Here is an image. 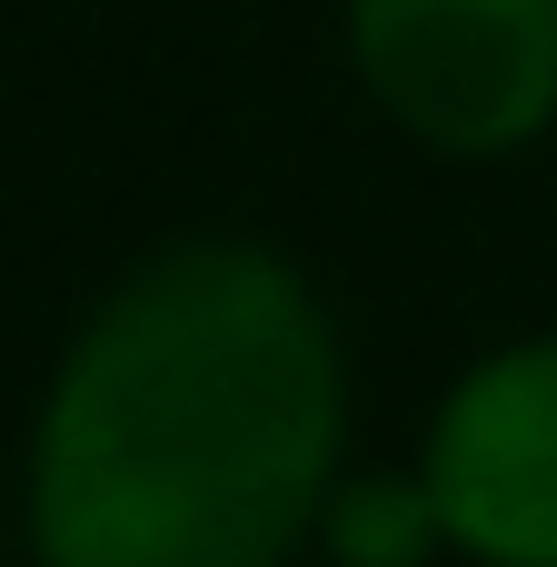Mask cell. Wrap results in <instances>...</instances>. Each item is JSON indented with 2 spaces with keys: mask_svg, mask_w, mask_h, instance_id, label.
<instances>
[{
  "mask_svg": "<svg viewBox=\"0 0 557 567\" xmlns=\"http://www.w3.org/2000/svg\"><path fill=\"white\" fill-rule=\"evenodd\" d=\"M349 359L319 289L259 239L140 259L60 349L30 429L40 567H289L319 548Z\"/></svg>",
  "mask_w": 557,
  "mask_h": 567,
  "instance_id": "cell-1",
  "label": "cell"
},
{
  "mask_svg": "<svg viewBox=\"0 0 557 567\" xmlns=\"http://www.w3.org/2000/svg\"><path fill=\"white\" fill-rule=\"evenodd\" d=\"M359 90L439 159L557 130V0H349Z\"/></svg>",
  "mask_w": 557,
  "mask_h": 567,
  "instance_id": "cell-2",
  "label": "cell"
},
{
  "mask_svg": "<svg viewBox=\"0 0 557 567\" xmlns=\"http://www.w3.org/2000/svg\"><path fill=\"white\" fill-rule=\"evenodd\" d=\"M419 478L448 548L478 567H557V339H508L429 419Z\"/></svg>",
  "mask_w": 557,
  "mask_h": 567,
  "instance_id": "cell-3",
  "label": "cell"
},
{
  "mask_svg": "<svg viewBox=\"0 0 557 567\" xmlns=\"http://www.w3.org/2000/svg\"><path fill=\"white\" fill-rule=\"evenodd\" d=\"M319 558L329 567H439L448 548V518L429 498V478L409 468H359L329 488V518H319Z\"/></svg>",
  "mask_w": 557,
  "mask_h": 567,
  "instance_id": "cell-4",
  "label": "cell"
}]
</instances>
